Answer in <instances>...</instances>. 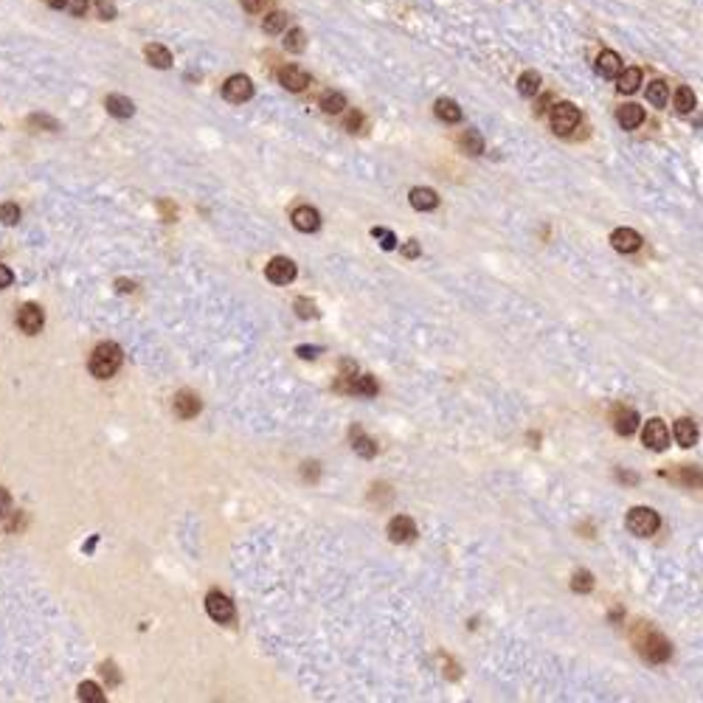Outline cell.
<instances>
[{
    "mask_svg": "<svg viewBox=\"0 0 703 703\" xmlns=\"http://www.w3.org/2000/svg\"><path fill=\"white\" fill-rule=\"evenodd\" d=\"M118 369H121V349L116 343H99L90 355V375L99 380H107Z\"/></svg>",
    "mask_w": 703,
    "mask_h": 703,
    "instance_id": "6da1fadb",
    "label": "cell"
},
{
    "mask_svg": "<svg viewBox=\"0 0 703 703\" xmlns=\"http://www.w3.org/2000/svg\"><path fill=\"white\" fill-rule=\"evenodd\" d=\"M658 526H661V518H658V512L650 509V507H636V509H630V515H627V529H630L633 535H638V538L655 535Z\"/></svg>",
    "mask_w": 703,
    "mask_h": 703,
    "instance_id": "7a4b0ae2",
    "label": "cell"
},
{
    "mask_svg": "<svg viewBox=\"0 0 703 703\" xmlns=\"http://www.w3.org/2000/svg\"><path fill=\"white\" fill-rule=\"evenodd\" d=\"M548 118H551V127H554V133H560V135H568L577 124H580V110L571 104V101H557L554 107H551V113H548Z\"/></svg>",
    "mask_w": 703,
    "mask_h": 703,
    "instance_id": "3957f363",
    "label": "cell"
},
{
    "mask_svg": "<svg viewBox=\"0 0 703 703\" xmlns=\"http://www.w3.org/2000/svg\"><path fill=\"white\" fill-rule=\"evenodd\" d=\"M638 650H641V655H644L647 661H653V664H664V661L670 658V641H667L661 633H647V638L638 644Z\"/></svg>",
    "mask_w": 703,
    "mask_h": 703,
    "instance_id": "277c9868",
    "label": "cell"
},
{
    "mask_svg": "<svg viewBox=\"0 0 703 703\" xmlns=\"http://www.w3.org/2000/svg\"><path fill=\"white\" fill-rule=\"evenodd\" d=\"M206 611H209V616H211L214 622H220V625H226V622L234 619V605H231V599H228L226 594H220V591H211V594L206 597Z\"/></svg>",
    "mask_w": 703,
    "mask_h": 703,
    "instance_id": "5b68a950",
    "label": "cell"
},
{
    "mask_svg": "<svg viewBox=\"0 0 703 703\" xmlns=\"http://www.w3.org/2000/svg\"><path fill=\"white\" fill-rule=\"evenodd\" d=\"M223 96H226L228 101H234V104H242V101H248V99L253 96V82L245 77V74H234V77L226 79Z\"/></svg>",
    "mask_w": 703,
    "mask_h": 703,
    "instance_id": "8992f818",
    "label": "cell"
},
{
    "mask_svg": "<svg viewBox=\"0 0 703 703\" xmlns=\"http://www.w3.org/2000/svg\"><path fill=\"white\" fill-rule=\"evenodd\" d=\"M641 439H644V445L650 450H664L670 445V431H667V425L661 419H647V425L641 431Z\"/></svg>",
    "mask_w": 703,
    "mask_h": 703,
    "instance_id": "52a82bcc",
    "label": "cell"
},
{
    "mask_svg": "<svg viewBox=\"0 0 703 703\" xmlns=\"http://www.w3.org/2000/svg\"><path fill=\"white\" fill-rule=\"evenodd\" d=\"M265 273H267V279L273 284H290L296 279V265L290 259H284V256H276V259H270Z\"/></svg>",
    "mask_w": 703,
    "mask_h": 703,
    "instance_id": "ba28073f",
    "label": "cell"
},
{
    "mask_svg": "<svg viewBox=\"0 0 703 703\" xmlns=\"http://www.w3.org/2000/svg\"><path fill=\"white\" fill-rule=\"evenodd\" d=\"M279 82H282L287 90L301 93V90L310 84V74H307L304 68H299V65H284V68L279 71Z\"/></svg>",
    "mask_w": 703,
    "mask_h": 703,
    "instance_id": "9c48e42d",
    "label": "cell"
},
{
    "mask_svg": "<svg viewBox=\"0 0 703 703\" xmlns=\"http://www.w3.org/2000/svg\"><path fill=\"white\" fill-rule=\"evenodd\" d=\"M414 535H416V524H414L411 518H405V515L391 518L389 538L394 541V543H411V541H414Z\"/></svg>",
    "mask_w": 703,
    "mask_h": 703,
    "instance_id": "30bf717a",
    "label": "cell"
},
{
    "mask_svg": "<svg viewBox=\"0 0 703 703\" xmlns=\"http://www.w3.org/2000/svg\"><path fill=\"white\" fill-rule=\"evenodd\" d=\"M290 220H293V226L301 234H313V231H318V226H321V217H318V211H315L313 206H299Z\"/></svg>",
    "mask_w": 703,
    "mask_h": 703,
    "instance_id": "8fae6325",
    "label": "cell"
},
{
    "mask_svg": "<svg viewBox=\"0 0 703 703\" xmlns=\"http://www.w3.org/2000/svg\"><path fill=\"white\" fill-rule=\"evenodd\" d=\"M597 74L602 79H616L622 74V57L616 51H602L597 57Z\"/></svg>",
    "mask_w": 703,
    "mask_h": 703,
    "instance_id": "7c38bea8",
    "label": "cell"
},
{
    "mask_svg": "<svg viewBox=\"0 0 703 703\" xmlns=\"http://www.w3.org/2000/svg\"><path fill=\"white\" fill-rule=\"evenodd\" d=\"M17 323H20V329L26 332V335H37L40 332V326H43V310L37 307V304H26L20 315H17Z\"/></svg>",
    "mask_w": 703,
    "mask_h": 703,
    "instance_id": "4fadbf2b",
    "label": "cell"
},
{
    "mask_svg": "<svg viewBox=\"0 0 703 703\" xmlns=\"http://www.w3.org/2000/svg\"><path fill=\"white\" fill-rule=\"evenodd\" d=\"M611 245H614L619 253H633V250L641 248V236L636 234L633 228H616V231L611 234Z\"/></svg>",
    "mask_w": 703,
    "mask_h": 703,
    "instance_id": "5bb4252c",
    "label": "cell"
},
{
    "mask_svg": "<svg viewBox=\"0 0 703 703\" xmlns=\"http://www.w3.org/2000/svg\"><path fill=\"white\" fill-rule=\"evenodd\" d=\"M175 414H177L180 419L197 416V414H200V399H197L192 391H180V394L175 397Z\"/></svg>",
    "mask_w": 703,
    "mask_h": 703,
    "instance_id": "9a60e30c",
    "label": "cell"
},
{
    "mask_svg": "<svg viewBox=\"0 0 703 703\" xmlns=\"http://www.w3.org/2000/svg\"><path fill=\"white\" fill-rule=\"evenodd\" d=\"M104 107H107V113L116 116V118H130V116L135 113V104H133L127 96H118V93H110V96L104 99Z\"/></svg>",
    "mask_w": 703,
    "mask_h": 703,
    "instance_id": "2e32d148",
    "label": "cell"
},
{
    "mask_svg": "<svg viewBox=\"0 0 703 703\" xmlns=\"http://www.w3.org/2000/svg\"><path fill=\"white\" fill-rule=\"evenodd\" d=\"M614 428H616V433H622V436L636 433V428H638V414H636L633 408H616V414H614Z\"/></svg>",
    "mask_w": 703,
    "mask_h": 703,
    "instance_id": "e0dca14e",
    "label": "cell"
},
{
    "mask_svg": "<svg viewBox=\"0 0 703 703\" xmlns=\"http://www.w3.org/2000/svg\"><path fill=\"white\" fill-rule=\"evenodd\" d=\"M411 206H414L416 211H433V209L439 206V197H436L433 189L416 186V189H411Z\"/></svg>",
    "mask_w": 703,
    "mask_h": 703,
    "instance_id": "ac0fdd59",
    "label": "cell"
},
{
    "mask_svg": "<svg viewBox=\"0 0 703 703\" xmlns=\"http://www.w3.org/2000/svg\"><path fill=\"white\" fill-rule=\"evenodd\" d=\"M144 54H147V60H150V65H153V68L166 71V68L172 65V54H169V48H166V45H160V43H150V45L144 48Z\"/></svg>",
    "mask_w": 703,
    "mask_h": 703,
    "instance_id": "d6986e66",
    "label": "cell"
},
{
    "mask_svg": "<svg viewBox=\"0 0 703 703\" xmlns=\"http://www.w3.org/2000/svg\"><path fill=\"white\" fill-rule=\"evenodd\" d=\"M616 121L625 127V130H636L641 121H644V110L638 104H625L616 110Z\"/></svg>",
    "mask_w": 703,
    "mask_h": 703,
    "instance_id": "ffe728a7",
    "label": "cell"
},
{
    "mask_svg": "<svg viewBox=\"0 0 703 703\" xmlns=\"http://www.w3.org/2000/svg\"><path fill=\"white\" fill-rule=\"evenodd\" d=\"M675 439H678L681 448H692V445L698 442V428H695V422H692V419H678V422H675Z\"/></svg>",
    "mask_w": 703,
    "mask_h": 703,
    "instance_id": "44dd1931",
    "label": "cell"
},
{
    "mask_svg": "<svg viewBox=\"0 0 703 703\" xmlns=\"http://www.w3.org/2000/svg\"><path fill=\"white\" fill-rule=\"evenodd\" d=\"M436 116L448 124H459L462 121V107L453 101V99H439L436 101Z\"/></svg>",
    "mask_w": 703,
    "mask_h": 703,
    "instance_id": "7402d4cb",
    "label": "cell"
},
{
    "mask_svg": "<svg viewBox=\"0 0 703 703\" xmlns=\"http://www.w3.org/2000/svg\"><path fill=\"white\" fill-rule=\"evenodd\" d=\"M518 90H521V96H526V99L538 96V93H541V74H538V71H524V74L518 77Z\"/></svg>",
    "mask_w": 703,
    "mask_h": 703,
    "instance_id": "603a6c76",
    "label": "cell"
},
{
    "mask_svg": "<svg viewBox=\"0 0 703 703\" xmlns=\"http://www.w3.org/2000/svg\"><path fill=\"white\" fill-rule=\"evenodd\" d=\"M647 101H650L653 107H664V104L670 101V90H667V84H664L661 79H655V82L647 84Z\"/></svg>",
    "mask_w": 703,
    "mask_h": 703,
    "instance_id": "cb8c5ba5",
    "label": "cell"
},
{
    "mask_svg": "<svg viewBox=\"0 0 703 703\" xmlns=\"http://www.w3.org/2000/svg\"><path fill=\"white\" fill-rule=\"evenodd\" d=\"M343 107H346V96H343V93H338V90H326V93L321 96V110H323V113H329V116H332V113H341Z\"/></svg>",
    "mask_w": 703,
    "mask_h": 703,
    "instance_id": "d4e9b609",
    "label": "cell"
},
{
    "mask_svg": "<svg viewBox=\"0 0 703 703\" xmlns=\"http://www.w3.org/2000/svg\"><path fill=\"white\" fill-rule=\"evenodd\" d=\"M641 84V71L638 68H627L625 74H619V93H636Z\"/></svg>",
    "mask_w": 703,
    "mask_h": 703,
    "instance_id": "484cf974",
    "label": "cell"
},
{
    "mask_svg": "<svg viewBox=\"0 0 703 703\" xmlns=\"http://www.w3.org/2000/svg\"><path fill=\"white\" fill-rule=\"evenodd\" d=\"M284 48L293 51V54H301V51L307 48V34H304L301 28H290V31L284 34Z\"/></svg>",
    "mask_w": 703,
    "mask_h": 703,
    "instance_id": "4316f807",
    "label": "cell"
},
{
    "mask_svg": "<svg viewBox=\"0 0 703 703\" xmlns=\"http://www.w3.org/2000/svg\"><path fill=\"white\" fill-rule=\"evenodd\" d=\"M352 442H355V450H358L360 456H366V459H372V456L377 453V445H375L369 436H363V431H352Z\"/></svg>",
    "mask_w": 703,
    "mask_h": 703,
    "instance_id": "83f0119b",
    "label": "cell"
},
{
    "mask_svg": "<svg viewBox=\"0 0 703 703\" xmlns=\"http://www.w3.org/2000/svg\"><path fill=\"white\" fill-rule=\"evenodd\" d=\"M262 28H265L267 34H279V31H284V28H287V14H284V11H270V14L265 17Z\"/></svg>",
    "mask_w": 703,
    "mask_h": 703,
    "instance_id": "f1b7e54d",
    "label": "cell"
},
{
    "mask_svg": "<svg viewBox=\"0 0 703 703\" xmlns=\"http://www.w3.org/2000/svg\"><path fill=\"white\" fill-rule=\"evenodd\" d=\"M675 110L678 113H692L695 110V93L690 87H678L675 90Z\"/></svg>",
    "mask_w": 703,
    "mask_h": 703,
    "instance_id": "f546056e",
    "label": "cell"
},
{
    "mask_svg": "<svg viewBox=\"0 0 703 703\" xmlns=\"http://www.w3.org/2000/svg\"><path fill=\"white\" fill-rule=\"evenodd\" d=\"M349 391H352V394H366V397H372V394H377V383H375V377H369V375L352 377Z\"/></svg>",
    "mask_w": 703,
    "mask_h": 703,
    "instance_id": "4dcf8cb0",
    "label": "cell"
},
{
    "mask_svg": "<svg viewBox=\"0 0 703 703\" xmlns=\"http://www.w3.org/2000/svg\"><path fill=\"white\" fill-rule=\"evenodd\" d=\"M79 701L84 703H104V695H101V690L93 684V681H84L82 687H79Z\"/></svg>",
    "mask_w": 703,
    "mask_h": 703,
    "instance_id": "1f68e13d",
    "label": "cell"
},
{
    "mask_svg": "<svg viewBox=\"0 0 703 703\" xmlns=\"http://www.w3.org/2000/svg\"><path fill=\"white\" fill-rule=\"evenodd\" d=\"M462 147L467 150L470 155H481V153H484V138H481L475 130H467V133L462 135Z\"/></svg>",
    "mask_w": 703,
    "mask_h": 703,
    "instance_id": "d6a6232c",
    "label": "cell"
},
{
    "mask_svg": "<svg viewBox=\"0 0 703 703\" xmlns=\"http://www.w3.org/2000/svg\"><path fill=\"white\" fill-rule=\"evenodd\" d=\"M571 588H574L577 594H588V591L594 588V577H591V571H577V574H574Z\"/></svg>",
    "mask_w": 703,
    "mask_h": 703,
    "instance_id": "836d02e7",
    "label": "cell"
},
{
    "mask_svg": "<svg viewBox=\"0 0 703 703\" xmlns=\"http://www.w3.org/2000/svg\"><path fill=\"white\" fill-rule=\"evenodd\" d=\"M20 220V209L14 206V203H6V206H0V223H6V226H14Z\"/></svg>",
    "mask_w": 703,
    "mask_h": 703,
    "instance_id": "e575fe53",
    "label": "cell"
},
{
    "mask_svg": "<svg viewBox=\"0 0 703 703\" xmlns=\"http://www.w3.org/2000/svg\"><path fill=\"white\" fill-rule=\"evenodd\" d=\"M372 236L380 239V245H383L386 250H394V248H397V236L391 234L389 228H372Z\"/></svg>",
    "mask_w": 703,
    "mask_h": 703,
    "instance_id": "d590c367",
    "label": "cell"
},
{
    "mask_svg": "<svg viewBox=\"0 0 703 703\" xmlns=\"http://www.w3.org/2000/svg\"><path fill=\"white\" fill-rule=\"evenodd\" d=\"M96 14L101 20H116V6L110 0H96Z\"/></svg>",
    "mask_w": 703,
    "mask_h": 703,
    "instance_id": "8d00e7d4",
    "label": "cell"
},
{
    "mask_svg": "<svg viewBox=\"0 0 703 703\" xmlns=\"http://www.w3.org/2000/svg\"><path fill=\"white\" fill-rule=\"evenodd\" d=\"M296 313H299V318H315V315H318V310H315L313 301H307V299H299V301H296Z\"/></svg>",
    "mask_w": 703,
    "mask_h": 703,
    "instance_id": "74e56055",
    "label": "cell"
},
{
    "mask_svg": "<svg viewBox=\"0 0 703 703\" xmlns=\"http://www.w3.org/2000/svg\"><path fill=\"white\" fill-rule=\"evenodd\" d=\"M239 3H242V9H245V11L259 14V11H265V9H267V3H270V0H239Z\"/></svg>",
    "mask_w": 703,
    "mask_h": 703,
    "instance_id": "f35d334b",
    "label": "cell"
},
{
    "mask_svg": "<svg viewBox=\"0 0 703 703\" xmlns=\"http://www.w3.org/2000/svg\"><path fill=\"white\" fill-rule=\"evenodd\" d=\"M87 6H90L87 0H68V9H71L74 17H84L87 14Z\"/></svg>",
    "mask_w": 703,
    "mask_h": 703,
    "instance_id": "ab89813d",
    "label": "cell"
},
{
    "mask_svg": "<svg viewBox=\"0 0 703 703\" xmlns=\"http://www.w3.org/2000/svg\"><path fill=\"white\" fill-rule=\"evenodd\" d=\"M360 127H363V116H360V113H352V116L346 118V130H349V133H358Z\"/></svg>",
    "mask_w": 703,
    "mask_h": 703,
    "instance_id": "60d3db41",
    "label": "cell"
},
{
    "mask_svg": "<svg viewBox=\"0 0 703 703\" xmlns=\"http://www.w3.org/2000/svg\"><path fill=\"white\" fill-rule=\"evenodd\" d=\"M11 279H14V273H11L6 265H0V290H3V287H9V284H11Z\"/></svg>",
    "mask_w": 703,
    "mask_h": 703,
    "instance_id": "b9f144b4",
    "label": "cell"
},
{
    "mask_svg": "<svg viewBox=\"0 0 703 703\" xmlns=\"http://www.w3.org/2000/svg\"><path fill=\"white\" fill-rule=\"evenodd\" d=\"M9 504H11V498H9V492L0 487V518H6V512H9Z\"/></svg>",
    "mask_w": 703,
    "mask_h": 703,
    "instance_id": "7bdbcfd3",
    "label": "cell"
},
{
    "mask_svg": "<svg viewBox=\"0 0 703 703\" xmlns=\"http://www.w3.org/2000/svg\"><path fill=\"white\" fill-rule=\"evenodd\" d=\"M318 352L321 349H315V346H299V355L301 358H318Z\"/></svg>",
    "mask_w": 703,
    "mask_h": 703,
    "instance_id": "ee69618b",
    "label": "cell"
},
{
    "mask_svg": "<svg viewBox=\"0 0 703 703\" xmlns=\"http://www.w3.org/2000/svg\"><path fill=\"white\" fill-rule=\"evenodd\" d=\"M416 253H419L416 242H408V245H405V256H416Z\"/></svg>",
    "mask_w": 703,
    "mask_h": 703,
    "instance_id": "f6af8a7d",
    "label": "cell"
},
{
    "mask_svg": "<svg viewBox=\"0 0 703 703\" xmlns=\"http://www.w3.org/2000/svg\"><path fill=\"white\" fill-rule=\"evenodd\" d=\"M45 3H48L51 9H65V6H68V0H45Z\"/></svg>",
    "mask_w": 703,
    "mask_h": 703,
    "instance_id": "bcb514c9",
    "label": "cell"
}]
</instances>
